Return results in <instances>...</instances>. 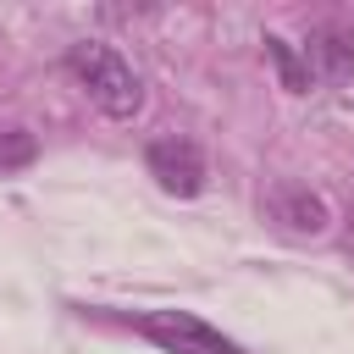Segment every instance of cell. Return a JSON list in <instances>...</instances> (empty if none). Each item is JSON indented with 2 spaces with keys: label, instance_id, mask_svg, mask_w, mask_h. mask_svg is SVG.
Segmentation results:
<instances>
[{
  "label": "cell",
  "instance_id": "1",
  "mask_svg": "<svg viewBox=\"0 0 354 354\" xmlns=\"http://www.w3.org/2000/svg\"><path fill=\"white\" fill-rule=\"evenodd\" d=\"M66 72L88 88V100H94L105 116L133 122V116L144 111V77L133 72V61H127L122 50H111V44H100V39H77V44H66Z\"/></svg>",
  "mask_w": 354,
  "mask_h": 354
},
{
  "label": "cell",
  "instance_id": "2",
  "mask_svg": "<svg viewBox=\"0 0 354 354\" xmlns=\"http://www.w3.org/2000/svg\"><path fill=\"white\" fill-rule=\"evenodd\" d=\"M133 326L166 354H243L227 332H216L194 310H144V315H133Z\"/></svg>",
  "mask_w": 354,
  "mask_h": 354
},
{
  "label": "cell",
  "instance_id": "3",
  "mask_svg": "<svg viewBox=\"0 0 354 354\" xmlns=\"http://www.w3.org/2000/svg\"><path fill=\"white\" fill-rule=\"evenodd\" d=\"M144 166H149V177H155L166 194H177V199H194V194L205 188V155H199V144L183 138V133L149 138Z\"/></svg>",
  "mask_w": 354,
  "mask_h": 354
},
{
  "label": "cell",
  "instance_id": "4",
  "mask_svg": "<svg viewBox=\"0 0 354 354\" xmlns=\"http://www.w3.org/2000/svg\"><path fill=\"white\" fill-rule=\"evenodd\" d=\"M299 50H304V66H310L315 83H348V77H354V39H348V33L315 28Z\"/></svg>",
  "mask_w": 354,
  "mask_h": 354
},
{
  "label": "cell",
  "instance_id": "5",
  "mask_svg": "<svg viewBox=\"0 0 354 354\" xmlns=\"http://www.w3.org/2000/svg\"><path fill=\"white\" fill-rule=\"evenodd\" d=\"M271 216H277L288 232H299V238H321V232H326V221H332L326 199H321V194H310V188H299V183H282V188L271 194Z\"/></svg>",
  "mask_w": 354,
  "mask_h": 354
},
{
  "label": "cell",
  "instance_id": "6",
  "mask_svg": "<svg viewBox=\"0 0 354 354\" xmlns=\"http://www.w3.org/2000/svg\"><path fill=\"white\" fill-rule=\"evenodd\" d=\"M266 55H271V66H277L282 88H293V94H310V88H315V77H310V66H304V50H299V44H288L282 33H266Z\"/></svg>",
  "mask_w": 354,
  "mask_h": 354
},
{
  "label": "cell",
  "instance_id": "7",
  "mask_svg": "<svg viewBox=\"0 0 354 354\" xmlns=\"http://www.w3.org/2000/svg\"><path fill=\"white\" fill-rule=\"evenodd\" d=\"M33 155H39V138L28 127H0V171H22L33 166Z\"/></svg>",
  "mask_w": 354,
  "mask_h": 354
}]
</instances>
